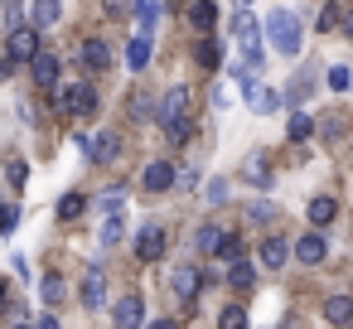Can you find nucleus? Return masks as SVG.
<instances>
[{
	"instance_id": "obj_1",
	"label": "nucleus",
	"mask_w": 353,
	"mask_h": 329,
	"mask_svg": "<svg viewBox=\"0 0 353 329\" xmlns=\"http://www.w3.org/2000/svg\"><path fill=\"white\" fill-rule=\"evenodd\" d=\"M261 34H266V49H276L281 59H295L300 44H305V30H300V15L295 10H271L266 25H261Z\"/></svg>"
},
{
	"instance_id": "obj_2",
	"label": "nucleus",
	"mask_w": 353,
	"mask_h": 329,
	"mask_svg": "<svg viewBox=\"0 0 353 329\" xmlns=\"http://www.w3.org/2000/svg\"><path fill=\"white\" fill-rule=\"evenodd\" d=\"M232 39H237V49H242V68H261L266 63V34H261V25H256V15L252 10H237L232 15Z\"/></svg>"
},
{
	"instance_id": "obj_3",
	"label": "nucleus",
	"mask_w": 353,
	"mask_h": 329,
	"mask_svg": "<svg viewBox=\"0 0 353 329\" xmlns=\"http://www.w3.org/2000/svg\"><path fill=\"white\" fill-rule=\"evenodd\" d=\"M155 121H160V131H170V126L189 121V88H184V83L165 88V97H160V112H155Z\"/></svg>"
},
{
	"instance_id": "obj_4",
	"label": "nucleus",
	"mask_w": 353,
	"mask_h": 329,
	"mask_svg": "<svg viewBox=\"0 0 353 329\" xmlns=\"http://www.w3.org/2000/svg\"><path fill=\"white\" fill-rule=\"evenodd\" d=\"M6 59H15V63H34V59H39V30H34V25H15L10 39H6Z\"/></svg>"
},
{
	"instance_id": "obj_5",
	"label": "nucleus",
	"mask_w": 353,
	"mask_h": 329,
	"mask_svg": "<svg viewBox=\"0 0 353 329\" xmlns=\"http://www.w3.org/2000/svg\"><path fill=\"white\" fill-rule=\"evenodd\" d=\"M92 107H97V88H92V83L59 88V112H63V117H88Z\"/></svg>"
},
{
	"instance_id": "obj_6",
	"label": "nucleus",
	"mask_w": 353,
	"mask_h": 329,
	"mask_svg": "<svg viewBox=\"0 0 353 329\" xmlns=\"http://www.w3.org/2000/svg\"><path fill=\"white\" fill-rule=\"evenodd\" d=\"M179 165H170V160H150L145 165V175H141V184L150 189V194H165V189H174L179 184V175H174Z\"/></svg>"
},
{
	"instance_id": "obj_7",
	"label": "nucleus",
	"mask_w": 353,
	"mask_h": 329,
	"mask_svg": "<svg viewBox=\"0 0 353 329\" xmlns=\"http://www.w3.org/2000/svg\"><path fill=\"white\" fill-rule=\"evenodd\" d=\"M136 257H141V261H160V257H165V228H160V223H145V228L136 232Z\"/></svg>"
},
{
	"instance_id": "obj_8",
	"label": "nucleus",
	"mask_w": 353,
	"mask_h": 329,
	"mask_svg": "<svg viewBox=\"0 0 353 329\" xmlns=\"http://www.w3.org/2000/svg\"><path fill=\"white\" fill-rule=\"evenodd\" d=\"M290 257H295V261H305V266H319V261L329 257V242H324V232H314V228H310V232H305V237L290 247Z\"/></svg>"
},
{
	"instance_id": "obj_9",
	"label": "nucleus",
	"mask_w": 353,
	"mask_h": 329,
	"mask_svg": "<svg viewBox=\"0 0 353 329\" xmlns=\"http://www.w3.org/2000/svg\"><path fill=\"white\" fill-rule=\"evenodd\" d=\"M117 329H145V300L136 290L117 300Z\"/></svg>"
},
{
	"instance_id": "obj_10",
	"label": "nucleus",
	"mask_w": 353,
	"mask_h": 329,
	"mask_svg": "<svg viewBox=\"0 0 353 329\" xmlns=\"http://www.w3.org/2000/svg\"><path fill=\"white\" fill-rule=\"evenodd\" d=\"M102 300H107V271L102 266H88L83 271V305L88 310H102Z\"/></svg>"
},
{
	"instance_id": "obj_11",
	"label": "nucleus",
	"mask_w": 353,
	"mask_h": 329,
	"mask_svg": "<svg viewBox=\"0 0 353 329\" xmlns=\"http://www.w3.org/2000/svg\"><path fill=\"white\" fill-rule=\"evenodd\" d=\"M30 68H34V83H39L44 92H59V54L39 49V59H34Z\"/></svg>"
},
{
	"instance_id": "obj_12",
	"label": "nucleus",
	"mask_w": 353,
	"mask_h": 329,
	"mask_svg": "<svg viewBox=\"0 0 353 329\" xmlns=\"http://www.w3.org/2000/svg\"><path fill=\"white\" fill-rule=\"evenodd\" d=\"M247 107H252L256 117H271V112H281V107H285V92H281V88H266V83H256V92L247 97Z\"/></svg>"
},
{
	"instance_id": "obj_13",
	"label": "nucleus",
	"mask_w": 353,
	"mask_h": 329,
	"mask_svg": "<svg viewBox=\"0 0 353 329\" xmlns=\"http://www.w3.org/2000/svg\"><path fill=\"white\" fill-rule=\"evenodd\" d=\"M117 155H121V131H97V141H92V165H117Z\"/></svg>"
},
{
	"instance_id": "obj_14",
	"label": "nucleus",
	"mask_w": 353,
	"mask_h": 329,
	"mask_svg": "<svg viewBox=\"0 0 353 329\" xmlns=\"http://www.w3.org/2000/svg\"><path fill=\"white\" fill-rule=\"evenodd\" d=\"M242 179H247L252 189H271V184H276V175H271L266 155H247V165H242Z\"/></svg>"
},
{
	"instance_id": "obj_15",
	"label": "nucleus",
	"mask_w": 353,
	"mask_h": 329,
	"mask_svg": "<svg viewBox=\"0 0 353 329\" xmlns=\"http://www.w3.org/2000/svg\"><path fill=\"white\" fill-rule=\"evenodd\" d=\"M285 261H290V242H285V237H276V232H271V237H266V242H261V266H266V271H281V266H285Z\"/></svg>"
},
{
	"instance_id": "obj_16",
	"label": "nucleus",
	"mask_w": 353,
	"mask_h": 329,
	"mask_svg": "<svg viewBox=\"0 0 353 329\" xmlns=\"http://www.w3.org/2000/svg\"><path fill=\"white\" fill-rule=\"evenodd\" d=\"M30 20H34V30L59 25L63 20V0H30Z\"/></svg>"
},
{
	"instance_id": "obj_17",
	"label": "nucleus",
	"mask_w": 353,
	"mask_h": 329,
	"mask_svg": "<svg viewBox=\"0 0 353 329\" xmlns=\"http://www.w3.org/2000/svg\"><path fill=\"white\" fill-rule=\"evenodd\" d=\"M92 203H97V208H102L107 218H126V189H121V184H112V189H102V194H97Z\"/></svg>"
},
{
	"instance_id": "obj_18",
	"label": "nucleus",
	"mask_w": 353,
	"mask_h": 329,
	"mask_svg": "<svg viewBox=\"0 0 353 329\" xmlns=\"http://www.w3.org/2000/svg\"><path fill=\"white\" fill-rule=\"evenodd\" d=\"M223 237H228V232H223L218 223H203V228L194 232V247H199L203 257H218V252H223Z\"/></svg>"
},
{
	"instance_id": "obj_19",
	"label": "nucleus",
	"mask_w": 353,
	"mask_h": 329,
	"mask_svg": "<svg viewBox=\"0 0 353 329\" xmlns=\"http://www.w3.org/2000/svg\"><path fill=\"white\" fill-rule=\"evenodd\" d=\"M199 290H203V276H199V266H179V271H174V295H179V300H194Z\"/></svg>"
},
{
	"instance_id": "obj_20",
	"label": "nucleus",
	"mask_w": 353,
	"mask_h": 329,
	"mask_svg": "<svg viewBox=\"0 0 353 329\" xmlns=\"http://www.w3.org/2000/svg\"><path fill=\"white\" fill-rule=\"evenodd\" d=\"M194 63H199L203 73H213V68L223 63V44H218L213 34H208V39H199V49H194Z\"/></svg>"
},
{
	"instance_id": "obj_21",
	"label": "nucleus",
	"mask_w": 353,
	"mask_h": 329,
	"mask_svg": "<svg viewBox=\"0 0 353 329\" xmlns=\"http://www.w3.org/2000/svg\"><path fill=\"white\" fill-rule=\"evenodd\" d=\"M78 59H83L88 68H97V73H102V68H112V49H107L102 39H83V54H78Z\"/></svg>"
},
{
	"instance_id": "obj_22",
	"label": "nucleus",
	"mask_w": 353,
	"mask_h": 329,
	"mask_svg": "<svg viewBox=\"0 0 353 329\" xmlns=\"http://www.w3.org/2000/svg\"><path fill=\"white\" fill-rule=\"evenodd\" d=\"M324 319L329 324H353V295H329L324 300Z\"/></svg>"
},
{
	"instance_id": "obj_23",
	"label": "nucleus",
	"mask_w": 353,
	"mask_h": 329,
	"mask_svg": "<svg viewBox=\"0 0 353 329\" xmlns=\"http://www.w3.org/2000/svg\"><path fill=\"white\" fill-rule=\"evenodd\" d=\"M310 228H324V223H334V213H339V203L329 199V194H319V199H310Z\"/></svg>"
},
{
	"instance_id": "obj_24",
	"label": "nucleus",
	"mask_w": 353,
	"mask_h": 329,
	"mask_svg": "<svg viewBox=\"0 0 353 329\" xmlns=\"http://www.w3.org/2000/svg\"><path fill=\"white\" fill-rule=\"evenodd\" d=\"M213 15H218L213 0H194V6H189V25H194L203 39H208V30H213Z\"/></svg>"
},
{
	"instance_id": "obj_25",
	"label": "nucleus",
	"mask_w": 353,
	"mask_h": 329,
	"mask_svg": "<svg viewBox=\"0 0 353 329\" xmlns=\"http://www.w3.org/2000/svg\"><path fill=\"white\" fill-rule=\"evenodd\" d=\"M145 63H150V39H141V34H136V39L126 44V68H131V73H141Z\"/></svg>"
},
{
	"instance_id": "obj_26",
	"label": "nucleus",
	"mask_w": 353,
	"mask_h": 329,
	"mask_svg": "<svg viewBox=\"0 0 353 329\" xmlns=\"http://www.w3.org/2000/svg\"><path fill=\"white\" fill-rule=\"evenodd\" d=\"M310 88H314V68H300V73L290 78V88H285V102H305Z\"/></svg>"
},
{
	"instance_id": "obj_27",
	"label": "nucleus",
	"mask_w": 353,
	"mask_h": 329,
	"mask_svg": "<svg viewBox=\"0 0 353 329\" xmlns=\"http://www.w3.org/2000/svg\"><path fill=\"white\" fill-rule=\"evenodd\" d=\"M155 112H160V97L155 92H136L131 97V117L136 121H155Z\"/></svg>"
},
{
	"instance_id": "obj_28",
	"label": "nucleus",
	"mask_w": 353,
	"mask_h": 329,
	"mask_svg": "<svg viewBox=\"0 0 353 329\" xmlns=\"http://www.w3.org/2000/svg\"><path fill=\"white\" fill-rule=\"evenodd\" d=\"M228 286H232V290H252V286H256V266H252V261L228 266Z\"/></svg>"
},
{
	"instance_id": "obj_29",
	"label": "nucleus",
	"mask_w": 353,
	"mask_h": 329,
	"mask_svg": "<svg viewBox=\"0 0 353 329\" xmlns=\"http://www.w3.org/2000/svg\"><path fill=\"white\" fill-rule=\"evenodd\" d=\"M63 295H68V281H63V276H54V271H49V276H44V281H39V300H44V305H59V300H63Z\"/></svg>"
},
{
	"instance_id": "obj_30",
	"label": "nucleus",
	"mask_w": 353,
	"mask_h": 329,
	"mask_svg": "<svg viewBox=\"0 0 353 329\" xmlns=\"http://www.w3.org/2000/svg\"><path fill=\"white\" fill-rule=\"evenodd\" d=\"M88 203H92L88 194H63V199H59V218H63V223H73L78 213H88Z\"/></svg>"
},
{
	"instance_id": "obj_31",
	"label": "nucleus",
	"mask_w": 353,
	"mask_h": 329,
	"mask_svg": "<svg viewBox=\"0 0 353 329\" xmlns=\"http://www.w3.org/2000/svg\"><path fill=\"white\" fill-rule=\"evenodd\" d=\"M218 257H223L228 266H237V261H247V242H242L237 232H228V237H223V252H218Z\"/></svg>"
},
{
	"instance_id": "obj_32",
	"label": "nucleus",
	"mask_w": 353,
	"mask_h": 329,
	"mask_svg": "<svg viewBox=\"0 0 353 329\" xmlns=\"http://www.w3.org/2000/svg\"><path fill=\"white\" fill-rule=\"evenodd\" d=\"M155 0H136V25H141V39H150V30H155Z\"/></svg>"
},
{
	"instance_id": "obj_33",
	"label": "nucleus",
	"mask_w": 353,
	"mask_h": 329,
	"mask_svg": "<svg viewBox=\"0 0 353 329\" xmlns=\"http://www.w3.org/2000/svg\"><path fill=\"white\" fill-rule=\"evenodd\" d=\"M218 329H252V319H247L242 305H228V310L218 315Z\"/></svg>"
},
{
	"instance_id": "obj_34",
	"label": "nucleus",
	"mask_w": 353,
	"mask_h": 329,
	"mask_svg": "<svg viewBox=\"0 0 353 329\" xmlns=\"http://www.w3.org/2000/svg\"><path fill=\"white\" fill-rule=\"evenodd\" d=\"M285 136H290V141H310V136H314V121H310L305 112H295V117H290V131H285Z\"/></svg>"
},
{
	"instance_id": "obj_35",
	"label": "nucleus",
	"mask_w": 353,
	"mask_h": 329,
	"mask_svg": "<svg viewBox=\"0 0 353 329\" xmlns=\"http://www.w3.org/2000/svg\"><path fill=\"white\" fill-rule=\"evenodd\" d=\"M247 218H252V223H271V218H276L271 199H252V203H247Z\"/></svg>"
},
{
	"instance_id": "obj_36",
	"label": "nucleus",
	"mask_w": 353,
	"mask_h": 329,
	"mask_svg": "<svg viewBox=\"0 0 353 329\" xmlns=\"http://www.w3.org/2000/svg\"><path fill=\"white\" fill-rule=\"evenodd\" d=\"M121 232H126V218H107V223H102V247H117Z\"/></svg>"
},
{
	"instance_id": "obj_37",
	"label": "nucleus",
	"mask_w": 353,
	"mask_h": 329,
	"mask_svg": "<svg viewBox=\"0 0 353 329\" xmlns=\"http://www.w3.org/2000/svg\"><path fill=\"white\" fill-rule=\"evenodd\" d=\"M15 223H20V208H15V203H0V237L15 232Z\"/></svg>"
},
{
	"instance_id": "obj_38",
	"label": "nucleus",
	"mask_w": 353,
	"mask_h": 329,
	"mask_svg": "<svg viewBox=\"0 0 353 329\" xmlns=\"http://www.w3.org/2000/svg\"><path fill=\"white\" fill-rule=\"evenodd\" d=\"M189 136H194V121H179V126H170V131H165V141H170V146H184Z\"/></svg>"
},
{
	"instance_id": "obj_39",
	"label": "nucleus",
	"mask_w": 353,
	"mask_h": 329,
	"mask_svg": "<svg viewBox=\"0 0 353 329\" xmlns=\"http://www.w3.org/2000/svg\"><path fill=\"white\" fill-rule=\"evenodd\" d=\"M348 83H353V73H348L343 63H339V68H329V88H334V92H343Z\"/></svg>"
},
{
	"instance_id": "obj_40",
	"label": "nucleus",
	"mask_w": 353,
	"mask_h": 329,
	"mask_svg": "<svg viewBox=\"0 0 353 329\" xmlns=\"http://www.w3.org/2000/svg\"><path fill=\"white\" fill-rule=\"evenodd\" d=\"M92 141H97V131H78V136H73V146L83 150V160H92Z\"/></svg>"
},
{
	"instance_id": "obj_41",
	"label": "nucleus",
	"mask_w": 353,
	"mask_h": 329,
	"mask_svg": "<svg viewBox=\"0 0 353 329\" xmlns=\"http://www.w3.org/2000/svg\"><path fill=\"white\" fill-rule=\"evenodd\" d=\"M208 203H228V179H213L208 184Z\"/></svg>"
},
{
	"instance_id": "obj_42",
	"label": "nucleus",
	"mask_w": 353,
	"mask_h": 329,
	"mask_svg": "<svg viewBox=\"0 0 353 329\" xmlns=\"http://www.w3.org/2000/svg\"><path fill=\"white\" fill-rule=\"evenodd\" d=\"M232 102V88H213V107H228Z\"/></svg>"
},
{
	"instance_id": "obj_43",
	"label": "nucleus",
	"mask_w": 353,
	"mask_h": 329,
	"mask_svg": "<svg viewBox=\"0 0 353 329\" xmlns=\"http://www.w3.org/2000/svg\"><path fill=\"white\" fill-rule=\"evenodd\" d=\"M34 329H63V324H59V315H44V319H39Z\"/></svg>"
},
{
	"instance_id": "obj_44",
	"label": "nucleus",
	"mask_w": 353,
	"mask_h": 329,
	"mask_svg": "<svg viewBox=\"0 0 353 329\" xmlns=\"http://www.w3.org/2000/svg\"><path fill=\"white\" fill-rule=\"evenodd\" d=\"M145 329H179V324H174V319H150Z\"/></svg>"
},
{
	"instance_id": "obj_45",
	"label": "nucleus",
	"mask_w": 353,
	"mask_h": 329,
	"mask_svg": "<svg viewBox=\"0 0 353 329\" xmlns=\"http://www.w3.org/2000/svg\"><path fill=\"white\" fill-rule=\"evenodd\" d=\"M6 295H10V281H6V276H0V305H6Z\"/></svg>"
},
{
	"instance_id": "obj_46",
	"label": "nucleus",
	"mask_w": 353,
	"mask_h": 329,
	"mask_svg": "<svg viewBox=\"0 0 353 329\" xmlns=\"http://www.w3.org/2000/svg\"><path fill=\"white\" fill-rule=\"evenodd\" d=\"M232 6H237V10H247V6H252V0H232Z\"/></svg>"
},
{
	"instance_id": "obj_47",
	"label": "nucleus",
	"mask_w": 353,
	"mask_h": 329,
	"mask_svg": "<svg viewBox=\"0 0 353 329\" xmlns=\"http://www.w3.org/2000/svg\"><path fill=\"white\" fill-rule=\"evenodd\" d=\"M10 329H30V324H10Z\"/></svg>"
}]
</instances>
